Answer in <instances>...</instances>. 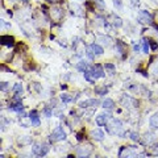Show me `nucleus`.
<instances>
[{
	"instance_id": "f257e3e1",
	"label": "nucleus",
	"mask_w": 158,
	"mask_h": 158,
	"mask_svg": "<svg viewBox=\"0 0 158 158\" xmlns=\"http://www.w3.org/2000/svg\"><path fill=\"white\" fill-rule=\"evenodd\" d=\"M104 75L105 74H104V71H103L102 66H99V65L92 66V67H90L87 71H84V78L89 82H95L96 79L103 78Z\"/></svg>"
},
{
	"instance_id": "f03ea898",
	"label": "nucleus",
	"mask_w": 158,
	"mask_h": 158,
	"mask_svg": "<svg viewBox=\"0 0 158 158\" xmlns=\"http://www.w3.org/2000/svg\"><path fill=\"white\" fill-rule=\"evenodd\" d=\"M107 127V130L111 135H120V136H125L121 130H123V127H121V123L116 118H111V123L105 124Z\"/></svg>"
},
{
	"instance_id": "7ed1b4c3",
	"label": "nucleus",
	"mask_w": 158,
	"mask_h": 158,
	"mask_svg": "<svg viewBox=\"0 0 158 158\" xmlns=\"http://www.w3.org/2000/svg\"><path fill=\"white\" fill-rule=\"evenodd\" d=\"M65 138H66V133L61 127H57V128L53 130V133L50 135L51 141H62V140H65Z\"/></svg>"
},
{
	"instance_id": "20e7f679",
	"label": "nucleus",
	"mask_w": 158,
	"mask_h": 158,
	"mask_svg": "<svg viewBox=\"0 0 158 158\" xmlns=\"http://www.w3.org/2000/svg\"><path fill=\"white\" fill-rule=\"evenodd\" d=\"M138 21L141 24H151V23H153V16H151L148 11H140Z\"/></svg>"
},
{
	"instance_id": "39448f33",
	"label": "nucleus",
	"mask_w": 158,
	"mask_h": 158,
	"mask_svg": "<svg viewBox=\"0 0 158 158\" xmlns=\"http://www.w3.org/2000/svg\"><path fill=\"white\" fill-rule=\"evenodd\" d=\"M33 154H36V156H45V154H48V151H49V148L46 146V145H40V144H36L34 146L32 149Z\"/></svg>"
},
{
	"instance_id": "423d86ee",
	"label": "nucleus",
	"mask_w": 158,
	"mask_h": 158,
	"mask_svg": "<svg viewBox=\"0 0 158 158\" xmlns=\"http://www.w3.org/2000/svg\"><path fill=\"white\" fill-rule=\"evenodd\" d=\"M111 115L109 113H100L99 116H96V124H98L99 127H103V125H105V124H107V121L108 120H111Z\"/></svg>"
},
{
	"instance_id": "0eeeda50",
	"label": "nucleus",
	"mask_w": 158,
	"mask_h": 158,
	"mask_svg": "<svg viewBox=\"0 0 158 158\" xmlns=\"http://www.w3.org/2000/svg\"><path fill=\"white\" fill-rule=\"evenodd\" d=\"M0 42H1L3 45H5V46L12 48L15 45V38L12 37V36H10V34H4V36L0 37Z\"/></svg>"
},
{
	"instance_id": "6e6552de",
	"label": "nucleus",
	"mask_w": 158,
	"mask_h": 158,
	"mask_svg": "<svg viewBox=\"0 0 158 158\" xmlns=\"http://www.w3.org/2000/svg\"><path fill=\"white\" fill-rule=\"evenodd\" d=\"M87 50H90L92 54H95V56H102L103 53H104V50H103V48L102 46H99V45H96V44H92V45H90L89 46V49Z\"/></svg>"
},
{
	"instance_id": "1a4fd4ad",
	"label": "nucleus",
	"mask_w": 158,
	"mask_h": 158,
	"mask_svg": "<svg viewBox=\"0 0 158 158\" xmlns=\"http://www.w3.org/2000/svg\"><path fill=\"white\" fill-rule=\"evenodd\" d=\"M99 100L98 99H89L86 100V102L80 103V107L82 108H87V107H96V105H99Z\"/></svg>"
},
{
	"instance_id": "9d476101",
	"label": "nucleus",
	"mask_w": 158,
	"mask_h": 158,
	"mask_svg": "<svg viewBox=\"0 0 158 158\" xmlns=\"http://www.w3.org/2000/svg\"><path fill=\"white\" fill-rule=\"evenodd\" d=\"M29 117H30V123H32L33 127H38L40 125V118H38L37 111H32V112H30Z\"/></svg>"
},
{
	"instance_id": "9b49d317",
	"label": "nucleus",
	"mask_w": 158,
	"mask_h": 158,
	"mask_svg": "<svg viewBox=\"0 0 158 158\" xmlns=\"http://www.w3.org/2000/svg\"><path fill=\"white\" fill-rule=\"evenodd\" d=\"M91 137L94 140H96V141H102V140L104 138V133H103L100 129H95L91 132Z\"/></svg>"
},
{
	"instance_id": "f8f14e48",
	"label": "nucleus",
	"mask_w": 158,
	"mask_h": 158,
	"mask_svg": "<svg viewBox=\"0 0 158 158\" xmlns=\"http://www.w3.org/2000/svg\"><path fill=\"white\" fill-rule=\"evenodd\" d=\"M91 146L89 145L87 146V149H84V148H78V156H80V157H83V156H89V154L91 153Z\"/></svg>"
},
{
	"instance_id": "ddd939ff",
	"label": "nucleus",
	"mask_w": 158,
	"mask_h": 158,
	"mask_svg": "<svg viewBox=\"0 0 158 158\" xmlns=\"http://www.w3.org/2000/svg\"><path fill=\"white\" fill-rule=\"evenodd\" d=\"M89 69H90L89 65H87V62H84V61H80V62L78 63V70H79V71L84 72V71H87Z\"/></svg>"
},
{
	"instance_id": "4468645a",
	"label": "nucleus",
	"mask_w": 158,
	"mask_h": 158,
	"mask_svg": "<svg viewBox=\"0 0 158 158\" xmlns=\"http://www.w3.org/2000/svg\"><path fill=\"white\" fill-rule=\"evenodd\" d=\"M113 105H115V103H113V100H112V99H105L104 102H103V107L107 108V109H112V108H113Z\"/></svg>"
},
{
	"instance_id": "2eb2a0df",
	"label": "nucleus",
	"mask_w": 158,
	"mask_h": 158,
	"mask_svg": "<svg viewBox=\"0 0 158 158\" xmlns=\"http://www.w3.org/2000/svg\"><path fill=\"white\" fill-rule=\"evenodd\" d=\"M12 111H15V112H23V109H24V107H23V104H21V102H19L17 104H13V105H11L10 107Z\"/></svg>"
},
{
	"instance_id": "dca6fc26",
	"label": "nucleus",
	"mask_w": 158,
	"mask_h": 158,
	"mask_svg": "<svg viewBox=\"0 0 158 158\" xmlns=\"http://www.w3.org/2000/svg\"><path fill=\"white\" fill-rule=\"evenodd\" d=\"M150 127H153V128H158V113L153 115V116L150 117Z\"/></svg>"
},
{
	"instance_id": "f3484780",
	"label": "nucleus",
	"mask_w": 158,
	"mask_h": 158,
	"mask_svg": "<svg viewBox=\"0 0 158 158\" xmlns=\"http://www.w3.org/2000/svg\"><path fill=\"white\" fill-rule=\"evenodd\" d=\"M61 100H62L63 103H70V102H72V98L70 95H67V94H62V95H61Z\"/></svg>"
},
{
	"instance_id": "a211bd4d",
	"label": "nucleus",
	"mask_w": 158,
	"mask_h": 158,
	"mask_svg": "<svg viewBox=\"0 0 158 158\" xmlns=\"http://www.w3.org/2000/svg\"><path fill=\"white\" fill-rule=\"evenodd\" d=\"M12 90H13V92L21 94V92H23V86H21L20 83H16V84L13 86V89H12Z\"/></svg>"
},
{
	"instance_id": "6ab92c4d",
	"label": "nucleus",
	"mask_w": 158,
	"mask_h": 158,
	"mask_svg": "<svg viewBox=\"0 0 158 158\" xmlns=\"http://www.w3.org/2000/svg\"><path fill=\"white\" fill-rule=\"evenodd\" d=\"M99 41H102L105 46H108L109 42H111V38H109V37H99Z\"/></svg>"
},
{
	"instance_id": "aec40b11",
	"label": "nucleus",
	"mask_w": 158,
	"mask_h": 158,
	"mask_svg": "<svg viewBox=\"0 0 158 158\" xmlns=\"http://www.w3.org/2000/svg\"><path fill=\"white\" fill-rule=\"evenodd\" d=\"M96 94H99V95H105V94L108 92V89H105V87H103V89H96Z\"/></svg>"
},
{
	"instance_id": "412c9836",
	"label": "nucleus",
	"mask_w": 158,
	"mask_h": 158,
	"mask_svg": "<svg viewBox=\"0 0 158 158\" xmlns=\"http://www.w3.org/2000/svg\"><path fill=\"white\" fill-rule=\"evenodd\" d=\"M113 25H115V26H117V28H120V26L123 25V23H121V19H118V17H115V20H113Z\"/></svg>"
},
{
	"instance_id": "4be33fe9",
	"label": "nucleus",
	"mask_w": 158,
	"mask_h": 158,
	"mask_svg": "<svg viewBox=\"0 0 158 158\" xmlns=\"http://www.w3.org/2000/svg\"><path fill=\"white\" fill-rule=\"evenodd\" d=\"M142 50H144V53H146V54L149 51V44L145 41V40H144V42H142Z\"/></svg>"
},
{
	"instance_id": "5701e85b",
	"label": "nucleus",
	"mask_w": 158,
	"mask_h": 158,
	"mask_svg": "<svg viewBox=\"0 0 158 158\" xmlns=\"http://www.w3.org/2000/svg\"><path fill=\"white\" fill-rule=\"evenodd\" d=\"M130 138H132L133 141H138V140H140V136H138V133H136V132H132V133H130Z\"/></svg>"
},
{
	"instance_id": "b1692460",
	"label": "nucleus",
	"mask_w": 158,
	"mask_h": 158,
	"mask_svg": "<svg viewBox=\"0 0 158 158\" xmlns=\"http://www.w3.org/2000/svg\"><path fill=\"white\" fill-rule=\"evenodd\" d=\"M84 137H86V136H84V132H83V130H82V132H79L78 135H77V140H78V141H82V140H83Z\"/></svg>"
},
{
	"instance_id": "393cba45",
	"label": "nucleus",
	"mask_w": 158,
	"mask_h": 158,
	"mask_svg": "<svg viewBox=\"0 0 158 158\" xmlns=\"http://www.w3.org/2000/svg\"><path fill=\"white\" fill-rule=\"evenodd\" d=\"M92 3H96V4H98L100 8H104L105 7V4L102 1V0H92Z\"/></svg>"
},
{
	"instance_id": "a878e982",
	"label": "nucleus",
	"mask_w": 158,
	"mask_h": 158,
	"mask_svg": "<svg viewBox=\"0 0 158 158\" xmlns=\"http://www.w3.org/2000/svg\"><path fill=\"white\" fill-rule=\"evenodd\" d=\"M7 89H8V83H7V82H3L1 86H0V90H1V91H5Z\"/></svg>"
},
{
	"instance_id": "bb28decb",
	"label": "nucleus",
	"mask_w": 158,
	"mask_h": 158,
	"mask_svg": "<svg viewBox=\"0 0 158 158\" xmlns=\"http://www.w3.org/2000/svg\"><path fill=\"white\" fill-rule=\"evenodd\" d=\"M150 48H151V49H153V50H157V44H156V41H153V40H151V41H150Z\"/></svg>"
},
{
	"instance_id": "cd10ccee",
	"label": "nucleus",
	"mask_w": 158,
	"mask_h": 158,
	"mask_svg": "<svg viewBox=\"0 0 158 158\" xmlns=\"http://www.w3.org/2000/svg\"><path fill=\"white\" fill-rule=\"evenodd\" d=\"M105 69H108V70H111V71H113V70H115V66L112 65V63H105Z\"/></svg>"
},
{
	"instance_id": "c85d7f7f",
	"label": "nucleus",
	"mask_w": 158,
	"mask_h": 158,
	"mask_svg": "<svg viewBox=\"0 0 158 158\" xmlns=\"http://www.w3.org/2000/svg\"><path fill=\"white\" fill-rule=\"evenodd\" d=\"M44 113H45V116H46V117H50V116H51V111H50L49 108H45Z\"/></svg>"
},
{
	"instance_id": "c756f323",
	"label": "nucleus",
	"mask_w": 158,
	"mask_h": 158,
	"mask_svg": "<svg viewBox=\"0 0 158 158\" xmlns=\"http://www.w3.org/2000/svg\"><path fill=\"white\" fill-rule=\"evenodd\" d=\"M113 4H115V7L121 8V1H120V0H113Z\"/></svg>"
},
{
	"instance_id": "7c9ffc66",
	"label": "nucleus",
	"mask_w": 158,
	"mask_h": 158,
	"mask_svg": "<svg viewBox=\"0 0 158 158\" xmlns=\"http://www.w3.org/2000/svg\"><path fill=\"white\" fill-rule=\"evenodd\" d=\"M153 154L158 156V146H154V148H153Z\"/></svg>"
},
{
	"instance_id": "2f4dec72",
	"label": "nucleus",
	"mask_w": 158,
	"mask_h": 158,
	"mask_svg": "<svg viewBox=\"0 0 158 158\" xmlns=\"http://www.w3.org/2000/svg\"><path fill=\"white\" fill-rule=\"evenodd\" d=\"M133 49H135V51H137V53H138V50H140V46H138V45H135V48H133Z\"/></svg>"
},
{
	"instance_id": "473e14b6",
	"label": "nucleus",
	"mask_w": 158,
	"mask_h": 158,
	"mask_svg": "<svg viewBox=\"0 0 158 158\" xmlns=\"http://www.w3.org/2000/svg\"><path fill=\"white\" fill-rule=\"evenodd\" d=\"M154 28H156V29L158 30V25H157V24H154Z\"/></svg>"
},
{
	"instance_id": "72a5a7b5",
	"label": "nucleus",
	"mask_w": 158,
	"mask_h": 158,
	"mask_svg": "<svg viewBox=\"0 0 158 158\" xmlns=\"http://www.w3.org/2000/svg\"><path fill=\"white\" fill-rule=\"evenodd\" d=\"M48 1H57V0H48Z\"/></svg>"
},
{
	"instance_id": "f704fd0d",
	"label": "nucleus",
	"mask_w": 158,
	"mask_h": 158,
	"mask_svg": "<svg viewBox=\"0 0 158 158\" xmlns=\"http://www.w3.org/2000/svg\"><path fill=\"white\" fill-rule=\"evenodd\" d=\"M153 1H154V3H158V0H153Z\"/></svg>"
}]
</instances>
